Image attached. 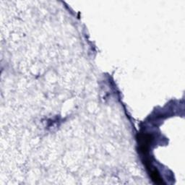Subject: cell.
<instances>
[{"mask_svg":"<svg viewBox=\"0 0 185 185\" xmlns=\"http://www.w3.org/2000/svg\"><path fill=\"white\" fill-rule=\"evenodd\" d=\"M150 175H151V177H152L153 180L155 182L157 183V184H162L163 181H162V179H161V177H160L159 174L158 173L157 170L156 169L151 170Z\"/></svg>","mask_w":185,"mask_h":185,"instance_id":"6da1fadb","label":"cell"}]
</instances>
